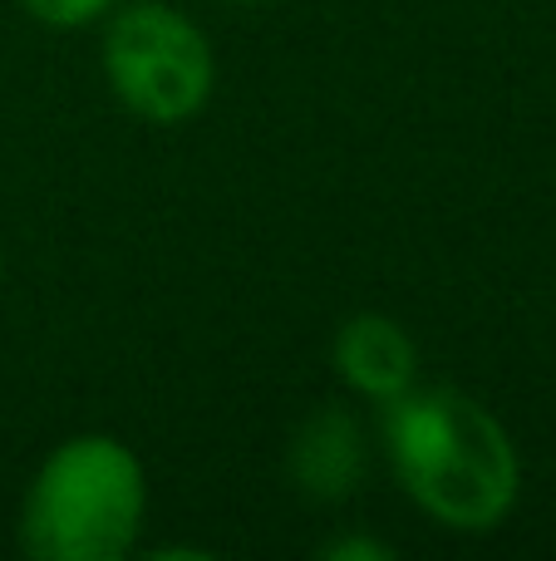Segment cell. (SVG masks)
Here are the masks:
<instances>
[{"mask_svg": "<svg viewBox=\"0 0 556 561\" xmlns=\"http://www.w3.org/2000/svg\"><path fill=\"white\" fill-rule=\"evenodd\" d=\"M236 5H256V0H236Z\"/></svg>", "mask_w": 556, "mask_h": 561, "instance_id": "obj_9", "label": "cell"}, {"mask_svg": "<svg viewBox=\"0 0 556 561\" xmlns=\"http://www.w3.org/2000/svg\"><path fill=\"white\" fill-rule=\"evenodd\" d=\"M30 10V20L49 30H84V25H104L114 15L118 0H20Z\"/></svg>", "mask_w": 556, "mask_h": 561, "instance_id": "obj_6", "label": "cell"}, {"mask_svg": "<svg viewBox=\"0 0 556 561\" xmlns=\"http://www.w3.org/2000/svg\"><path fill=\"white\" fill-rule=\"evenodd\" d=\"M331 359H335L340 385L350 394L370 399V404H390L404 389L419 385V345L384 310H360V316L340 320Z\"/></svg>", "mask_w": 556, "mask_h": 561, "instance_id": "obj_4", "label": "cell"}, {"mask_svg": "<svg viewBox=\"0 0 556 561\" xmlns=\"http://www.w3.org/2000/svg\"><path fill=\"white\" fill-rule=\"evenodd\" d=\"M104 79L143 124H183L202 114L217 84L207 30L163 0H118L104 20Z\"/></svg>", "mask_w": 556, "mask_h": 561, "instance_id": "obj_3", "label": "cell"}, {"mask_svg": "<svg viewBox=\"0 0 556 561\" xmlns=\"http://www.w3.org/2000/svg\"><path fill=\"white\" fill-rule=\"evenodd\" d=\"M148 473L114 434H74L49 448L20 503V547L39 561H114L138 547Z\"/></svg>", "mask_w": 556, "mask_h": 561, "instance_id": "obj_2", "label": "cell"}, {"mask_svg": "<svg viewBox=\"0 0 556 561\" xmlns=\"http://www.w3.org/2000/svg\"><path fill=\"white\" fill-rule=\"evenodd\" d=\"M360 473H364L360 424H355L340 404L315 409L291 444L296 488H301L305 497H315V503H340V497L355 493Z\"/></svg>", "mask_w": 556, "mask_h": 561, "instance_id": "obj_5", "label": "cell"}, {"mask_svg": "<svg viewBox=\"0 0 556 561\" xmlns=\"http://www.w3.org/2000/svg\"><path fill=\"white\" fill-rule=\"evenodd\" d=\"M380 409L384 458L429 523L463 537L508 523L522 493V458L488 404L453 385H414Z\"/></svg>", "mask_w": 556, "mask_h": 561, "instance_id": "obj_1", "label": "cell"}, {"mask_svg": "<svg viewBox=\"0 0 556 561\" xmlns=\"http://www.w3.org/2000/svg\"><path fill=\"white\" fill-rule=\"evenodd\" d=\"M0 276H5V252H0Z\"/></svg>", "mask_w": 556, "mask_h": 561, "instance_id": "obj_8", "label": "cell"}, {"mask_svg": "<svg viewBox=\"0 0 556 561\" xmlns=\"http://www.w3.org/2000/svg\"><path fill=\"white\" fill-rule=\"evenodd\" d=\"M331 557H340V561H350V557H390V547H374V542H360V537H350V542H340V547H331Z\"/></svg>", "mask_w": 556, "mask_h": 561, "instance_id": "obj_7", "label": "cell"}]
</instances>
